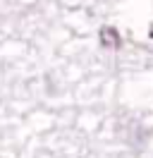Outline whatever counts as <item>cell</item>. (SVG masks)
<instances>
[{
    "instance_id": "2",
    "label": "cell",
    "mask_w": 153,
    "mask_h": 158,
    "mask_svg": "<svg viewBox=\"0 0 153 158\" xmlns=\"http://www.w3.org/2000/svg\"><path fill=\"white\" fill-rule=\"evenodd\" d=\"M151 39H153V27H151Z\"/></svg>"
},
{
    "instance_id": "1",
    "label": "cell",
    "mask_w": 153,
    "mask_h": 158,
    "mask_svg": "<svg viewBox=\"0 0 153 158\" xmlns=\"http://www.w3.org/2000/svg\"><path fill=\"white\" fill-rule=\"evenodd\" d=\"M98 41H101L103 48H120V43H122V39H120V34H117L115 27H101Z\"/></svg>"
}]
</instances>
